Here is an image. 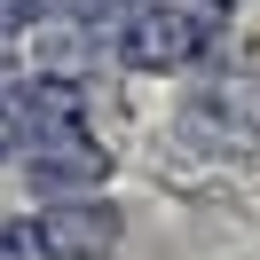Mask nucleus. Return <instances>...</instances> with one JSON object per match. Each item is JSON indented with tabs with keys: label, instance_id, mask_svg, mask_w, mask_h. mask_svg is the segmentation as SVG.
Wrapping results in <instances>:
<instances>
[{
	"label": "nucleus",
	"instance_id": "1",
	"mask_svg": "<svg viewBox=\"0 0 260 260\" xmlns=\"http://www.w3.org/2000/svg\"><path fill=\"white\" fill-rule=\"evenodd\" d=\"M229 0H126L111 16V48L126 71H189L221 40Z\"/></svg>",
	"mask_w": 260,
	"mask_h": 260
},
{
	"label": "nucleus",
	"instance_id": "2",
	"mask_svg": "<svg viewBox=\"0 0 260 260\" xmlns=\"http://www.w3.org/2000/svg\"><path fill=\"white\" fill-rule=\"evenodd\" d=\"M181 126H189L205 150H221V158H252V150H260V79H252V71H229V79L189 87Z\"/></svg>",
	"mask_w": 260,
	"mask_h": 260
},
{
	"label": "nucleus",
	"instance_id": "3",
	"mask_svg": "<svg viewBox=\"0 0 260 260\" xmlns=\"http://www.w3.org/2000/svg\"><path fill=\"white\" fill-rule=\"evenodd\" d=\"M24 181H32L40 197H71V189H103L111 181V150L79 126H40L24 134Z\"/></svg>",
	"mask_w": 260,
	"mask_h": 260
},
{
	"label": "nucleus",
	"instance_id": "4",
	"mask_svg": "<svg viewBox=\"0 0 260 260\" xmlns=\"http://www.w3.org/2000/svg\"><path fill=\"white\" fill-rule=\"evenodd\" d=\"M32 229H40V244H48V260H103L126 237V213L103 189H71V197H48V205L32 213Z\"/></svg>",
	"mask_w": 260,
	"mask_h": 260
},
{
	"label": "nucleus",
	"instance_id": "5",
	"mask_svg": "<svg viewBox=\"0 0 260 260\" xmlns=\"http://www.w3.org/2000/svg\"><path fill=\"white\" fill-rule=\"evenodd\" d=\"M87 118V79H71V71H32V79L16 87V126L40 134V126H79Z\"/></svg>",
	"mask_w": 260,
	"mask_h": 260
},
{
	"label": "nucleus",
	"instance_id": "6",
	"mask_svg": "<svg viewBox=\"0 0 260 260\" xmlns=\"http://www.w3.org/2000/svg\"><path fill=\"white\" fill-rule=\"evenodd\" d=\"M0 260H48L40 229H32V221H0Z\"/></svg>",
	"mask_w": 260,
	"mask_h": 260
},
{
	"label": "nucleus",
	"instance_id": "7",
	"mask_svg": "<svg viewBox=\"0 0 260 260\" xmlns=\"http://www.w3.org/2000/svg\"><path fill=\"white\" fill-rule=\"evenodd\" d=\"M40 8H48V0H0V32H24V24H40Z\"/></svg>",
	"mask_w": 260,
	"mask_h": 260
},
{
	"label": "nucleus",
	"instance_id": "8",
	"mask_svg": "<svg viewBox=\"0 0 260 260\" xmlns=\"http://www.w3.org/2000/svg\"><path fill=\"white\" fill-rule=\"evenodd\" d=\"M8 150H16V95L0 87V158H8Z\"/></svg>",
	"mask_w": 260,
	"mask_h": 260
}]
</instances>
